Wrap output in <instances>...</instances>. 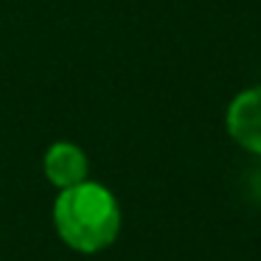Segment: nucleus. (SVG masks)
<instances>
[{
  "label": "nucleus",
  "instance_id": "nucleus-1",
  "mask_svg": "<svg viewBox=\"0 0 261 261\" xmlns=\"http://www.w3.org/2000/svg\"><path fill=\"white\" fill-rule=\"evenodd\" d=\"M54 225L59 239L76 253H101L118 239V199L110 188L93 180L62 188L54 202Z\"/></svg>",
  "mask_w": 261,
  "mask_h": 261
},
{
  "label": "nucleus",
  "instance_id": "nucleus-2",
  "mask_svg": "<svg viewBox=\"0 0 261 261\" xmlns=\"http://www.w3.org/2000/svg\"><path fill=\"white\" fill-rule=\"evenodd\" d=\"M227 132L247 152L261 154V85L242 90L227 107Z\"/></svg>",
  "mask_w": 261,
  "mask_h": 261
},
{
  "label": "nucleus",
  "instance_id": "nucleus-3",
  "mask_svg": "<svg viewBox=\"0 0 261 261\" xmlns=\"http://www.w3.org/2000/svg\"><path fill=\"white\" fill-rule=\"evenodd\" d=\"M42 169H45L48 180H51L54 186L62 191V188H70V186L85 182L90 166H87V154L82 152L76 143L59 141V143H54V146L45 152Z\"/></svg>",
  "mask_w": 261,
  "mask_h": 261
},
{
  "label": "nucleus",
  "instance_id": "nucleus-4",
  "mask_svg": "<svg viewBox=\"0 0 261 261\" xmlns=\"http://www.w3.org/2000/svg\"><path fill=\"white\" fill-rule=\"evenodd\" d=\"M253 191H255V197L261 199V166L255 169V174H253Z\"/></svg>",
  "mask_w": 261,
  "mask_h": 261
}]
</instances>
